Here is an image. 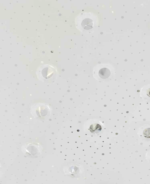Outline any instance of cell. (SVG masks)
Masks as SVG:
<instances>
[{
	"instance_id": "cell-2",
	"label": "cell",
	"mask_w": 150,
	"mask_h": 184,
	"mask_svg": "<svg viewBox=\"0 0 150 184\" xmlns=\"http://www.w3.org/2000/svg\"><path fill=\"white\" fill-rule=\"evenodd\" d=\"M98 74L100 77L103 79L108 78L111 75L110 71L108 69L104 68L100 70Z\"/></svg>"
},
{
	"instance_id": "cell-1",
	"label": "cell",
	"mask_w": 150,
	"mask_h": 184,
	"mask_svg": "<svg viewBox=\"0 0 150 184\" xmlns=\"http://www.w3.org/2000/svg\"><path fill=\"white\" fill-rule=\"evenodd\" d=\"M81 27L85 30H89L93 28L94 22L93 20L91 18L84 17L81 24Z\"/></svg>"
},
{
	"instance_id": "cell-3",
	"label": "cell",
	"mask_w": 150,
	"mask_h": 184,
	"mask_svg": "<svg viewBox=\"0 0 150 184\" xmlns=\"http://www.w3.org/2000/svg\"><path fill=\"white\" fill-rule=\"evenodd\" d=\"M147 95L149 96L150 97V89H149V90L148 91Z\"/></svg>"
}]
</instances>
